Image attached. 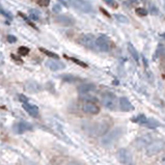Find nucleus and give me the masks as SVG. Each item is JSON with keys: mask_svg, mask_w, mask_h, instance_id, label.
Listing matches in <instances>:
<instances>
[{"mask_svg": "<svg viewBox=\"0 0 165 165\" xmlns=\"http://www.w3.org/2000/svg\"><path fill=\"white\" fill-rule=\"evenodd\" d=\"M123 135V129L122 128H115V129L111 130L110 132H107L104 136L101 138V144L104 147H110L115 141H117Z\"/></svg>", "mask_w": 165, "mask_h": 165, "instance_id": "nucleus-1", "label": "nucleus"}, {"mask_svg": "<svg viewBox=\"0 0 165 165\" xmlns=\"http://www.w3.org/2000/svg\"><path fill=\"white\" fill-rule=\"evenodd\" d=\"M109 129V123L107 120H100L94 123L89 128V134L93 136H104Z\"/></svg>", "mask_w": 165, "mask_h": 165, "instance_id": "nucleus-2", "label": "nucleus"}, {"mask_svg": "<svg viewBox=\"0 0 165 165\" xmlns=\"http://www.w3.org/2000/svg\"><path fill=\"white\" fill-rule=\"evenodd\" d=\"M101 102L109 110H116L118 105V99L112 93H104L102 94Z\"/></svg>", "mask_w": 165, "mask_h": 165, "instance_id": "nucleus-3", "label": "nucleus"}, {"mask_svg": "<svg viewBox=\"0 0 165 165\" xmlns=\"http://www.w3.org/2000/svg\"><path fill=\"white\" fill-rule=\"evenodd\" d=\"M96 41L97 38H94V35H91V33H83V35L79 36L77 42L85 48L94 49V48H96Z\"/></svg>", "mask_w": 165, "mask_h": 165, "instance_id": "nucleus-4", "label": "nucleus"}, {"mask_svg": "<svg viewBox=\"0 0 165 165\" xmlns=\"http://www.w3.org/2000/svg\"><path fill=\"white\" fill-rule=\"evenodd\" d=\"M69 3L74 7L75 9L81 12V13H91L93 6L86 0H69Z\"/></svg>", "mask_w": 165, "mask_h": 165, "instance_id": "nucleus-5", "label": "nucleus"}, {"mask_svg": "<svg viewBox=\"0 0 165 165\" xmlns=\"http://www.w3.org/2000/svg\"><path fill=\"white\" fill-rule=\"evenodd\" d=\"M117 159L124 165H133V156L130 151L126 149H120L117 151Z\"/></svg>", "mask_w": 165, "mask_h": 165, "instance_id": "nucleus-6", "label": "nucleus"}, {"mask_svg": "<svg viewBox=\"0 0 165 165\" xmlns=\"http://www.w3.org/2000/svg\"><path fill=\"white\" fill-rule=\"evenodd\" d=\"M165 147L164 141H153L151 142L147 147V156H155V155L159 154Z\"/></svg>", "mask_w": 165, "mask_h": 165, "instance_id": "nucleus-7", "label": "nucleus"}, {"mask_svg": "<svg viewBox=\"0 0 165 165\" xmlns=\"http://www.w3.org/2000/svg\"><path fill=\"white\" fill-rule=\"evenodd\" d=\"M96 49L101 52H108L110 50V40L105 35H101L96 41Z\"/></svg>", "mask_w": 165, "mask_h": 165, "instance_id": "nucleus-8", "label": "nucleus"}, {"mask_svg": "<svg viewBox=\"0 0 165 165\" xmlns=\"http://www.w3.org/2000/svg\"><path fill=\"white\" fill-rule=\"evenodd\" d=\"M82 110H83V112L87 113V114L96 115L100 112V107L94 102L85 101L82 104Z\"/></svg>", "mask_w": 165, "mask_h": 165, "instance_id": "nucleus-9", "label": "nucleus"}, {"mask_svg": "<svg viewBox=\"0 0 165 165\" xmlns=\"http://www.w3.org/2000/svg\"><path fill=\"white\" fill-rule=\"evenodd\" d=\"M46 67L48 69H50L51 71H54V72H57V71H61V70L65 69V64H64L62 61L58 59H49L46 61Z\"/></svg>", "mask_w": 165, "mask_h": 165, "instance_id": "nucleus-10", "label": "nucleus"}, {"mask_svg": "<svg viewBox=\"0 0 165 165\" xmlns=\"http://www.w3.org/2000/svg\"><path fill=\"white\" fill-rule=\"evenodd\" d=\"M118 107L120 110L125 111V112H129V111H132L134 109V106L129 101V99L126 98V97H120L118 99Z\"/></svg>", "mask_w": 165, "mask_h": 165, "instance_id": "nucleus-11", "label": "nucleus"}, {"mask_svg": "<svg viewBox=\"0 0 165 165\" xmlns=\"http://www.w3.org/2000/svg\"><path fill=\"white\" fill-rule=\"evenodd\" d=\"M55 22L62 26H73L75 24L74 19L70 16H67V15H59V16H56Z\"/></svg>", "mask_w": 165, "mask_h": 165, "instance_id": "nucleus-12", "label": "nucleus"}, {"mask_svg": "<svg viewBox=\"0 0 165 165\" xmlns=\"http://www.w3.org/2000/svg\"><path fill=\"white\" fill-rule=\"evenodd\" d=\"M14 130L17 134H23V133L32 130V125L27 122H20L15 125Z\"/></svg>", "mask_w": 165, "mask_h": 165, "instance_id": "nucleus-13", "label": "nucleus"}, {"mask_svg": "<svg viewBox=\"0 0 165 165\" xmlns=\"http://www.w3.org/2000/svg\"><path fill=\"white\" fill-rule=\"evenodd\" d=\"M23 109L28 113L29 115L32 116V117H36V116H38V113H40L38 106L32 105V104H29V103H24Z\"/></svg>", "mask_w": 165, "mask_h": 165, "instance_id": "nucleus-14", "label": "nucleus"}, {"mask_svg": "<svg viewBox=\"0 0 165 165\" xmlns=\"http://www.w3.org/2000/svg\"><path fill=\"white\" fill-rule=\"evenodd\" d=\"M78 93L80 94H91V91H96V85L93 83H83L78 86Z\"/></svg>", "mask_w": 165, "mask_h": 165, "instance_id": "nucleus-15", "label": "nucleus"}, {"mask_svg": "<svg viewBox=\"0 0 165 165\" xmlns=\"http://www.w3.org/2000/svg\"><path fill=\"white\" fill-rule=\"evenodd\" d=\"M151 142H152V138L145 135V136L138 138L135 144H136V147H138V149L141 150V149H144V147H147V145L151 144Z\"/></svg>", "mask_w": 165, "mask_h": 165, "instance_id": "nucleus-16", "label": "nucleus"}, {"mask_svg": "<svg viewBox=\"0 0 165 165\" xmlns=\"http://www.w3.org/2000/svg\"><path fill=\"white\" fill-rule=\"evenodd\" d=\"M26 91H29V93H32V94H36L38 91H40L41 89V86L38 85V83H36V82H29V83L26 84L25 86Z\"/></svg>", "mask_w": 165, "mask_h": 165, "instance_id": "nucleus-17", "label": "nucleus"}, {"mask_svg": "<svg viewBox=\"0 0 165 165\" xmlns=\"http://www.w3.org/2000/svg\"><path fill=\"white\" fill-rule=\"evenodd\" d=\"M128 50H129V52H130V54H131V56H132L133 58L135 59V61L138 62L139 61V54H138V52H137V50L134 48V46L132 45V44H128Z\"/></svg>", "mask_w": 165, "mask_h": 165, "instance_id": "nucleus-18", "label": "nucleus"}, {"mask_svg": "<svg viewBox=\"0 0 165 165\" xmlns=\"http://www.w3.org/2000/svg\"><path fill=\"white\" fill-rule=\"evenodd\" d=\"M145 127L147 128H151V129H155V128L159 127L160 126V123L158 122V120H156L155 118H149L147 117V123L144 124Z\"/></svg>", "mask_w": 165, "mask_h": 165, "instance_id": "nucleus-19", "label": "nucleus"}, {"mask_svg": "<svg viewBox=\"0 0 165 165\" xmlns=\"http://www.w3.org/2000/svg\"><path fill=\"white\" fill-rule=\"evenodd\" d=\"M147 117L144 114H139V115H137V116H135V117L132 118L133 123L139 124V125H142V126H144V124L147 123Z\"/></svg>", "mask_w": 165, "mask_h": 165, "instance_id": "nucleus-20", "label": "nucleus"}, {"mask_svg": "<svg viewBox=\"0 0 165 165\" xmlns=\"http://www.w3.org/2000/svg\"><path fill=\"white\" fill-rule=\"evenodd\" d=\"M40 51H42V52L44 53V54H46L47 56H49L51 57L52 59H58L59 58V56L56 54V53H54V52H51V51L49 50H47V49H45V48H40Z\"/></svg>", "mask_w": 165, "mask_h": 165, "instance_id": "nucleus-21", "label": "nucleus"}, {"mask_svg": "<svg viewBox=\"0 0 165 165\" xmlns=\"http://www.w3.org/2000/svg\"><path fill=\"white\" fill-rule=\"evenodd\" d=\"M64 57L65 58H68V59H70L71 61L73 62H75L76 64H78L80 65V67H82V68H87L88 65H87L85 62H83V61H81V60H79V59H77V58H74V57H69V56H67V55H64Z\"/></svg>", "mask_w": 165, "mask_h": 165, "instance_id": "nucleus-22", "label": "nucleus"}, {"mask_svg": "<svg viewBox=\"0 0 165 165\" xmlns=\"http://www.w3.org/2000/svg\"><path fill=\"white\" fill-rule=\"evenodd\" d=\"M29 18L35 21H38L40 19V13L36 9H30L29 11Z\"/></svg>", "mask_w": 165, "mask_h": 165, "instance_id": "nucleus-23", "label": "nucleus"}, {"mask_svg": "<svg viewBox=\"0 0 165 165\" xmlns=\"http://www.w3.org/2000/svg\"><path fill=\"white\" fill-rule=\"evenodd\" d=\"M135 13L139 17H145L147 15V11L145 8H142V7H137V8L135 9Z\"/></svg>", "mask_w": 165, "mask_h": 165, "instance_id": "nucleus-24", "label": "nucleus"}, {"mask_svg": "<svg viewBox=\"0 0 165 165\" xmlns=\"http://www.w3.org/2000/svg\"><path fill=\"white\" fill-rule=\"evenodd\" d=\"M103 1L105 2L107 5L112 7V8H117L118 7V3L115 1V0H103Z\"/></svg>", "mask_w": 165, "mask_h": 165, "instance_id": "nucleus-25", "label": "nucleus"}, {"mask_svg": "<svg viewBox=\"0 0 165 165\" xmlns=\"http://www.w3.org/2000/svg\"><path fill=\"white\" fill-rule=\"evenodd\" d=\"M18 52H19V54L22 55V56H25V55H27L29 53V49L27 47H23V46H22V47H20L18 49Z\"/></svg>", "mask_w": 165, "mask_h": 165, "instance_id": "nucleus-26", "label": "nucleus"}, {"mask_svg": "<svg viewBox=\"0 0 165 165\" xmlns=\"http://www.w3.org/2000/svg\"><path fill=\"white\" fill-rule=\"evenodd\" d=\"M115 18H116V20L122 22V23H128V22H129L128 18H126V17L123 16V15H115Z\"/></svg>", "mask_w": 165, "mask_h": 165, "instance_id": "nucleus-27", "label": "nucleus"}, {"mask_svg": "<svg viewBox=\"0 0 165 165\" xmlns=\"http://www.w3.org/2000/svg\"><path fill=\"white\" fill-rule=\"evenodd\" d=\"M36 3L42 7H47L50 4V0H38Z\"/></svg>", "mask_w": 165, "mask_h": 165, "instance_id": "nucleus-28", "label": "nucleus"}, {"mask_svg": "<svg viewBox=\"0 0 165 165\" xmlns=\"http://www.w3.org/2000/svg\"><path fill=\"white\" fill-rule=\"evenodd\" d=\"M19 15H20V16H21V18H23L24 20H25L26 22H27V23L29 24V25H30V26H32V27H35V26L32 24V22H31L30 20H29V19L27 18V17L25 16V15H24V14H22V13H19Z\"/></svg>", "mask_w": 165, "mask_h": 165, "instance_id": "nucleus-29", "label": "nucleus"}, {"mask_svg": "<svg viewBox=\"0 0 165 165\" xmlns=\"http://www.w3.org/2000/svg\"><path fill=\"white\" fill-rule=\"evenodd\" d=\"M7 41H8V43H16V41H17V38L16 36H14V35H7Z\"/></svg>", "mask_w": 165, "mask_h": 165, "instance_id": "nucleus-30", "label": "nucleus"}, {"mask_svg": "<svg viewBox=\"0 0 165 165\" xmlns=\"http://www.w3.org/2000/svg\"><path fill=\"white\" fill-rule=\"evenodd\" d=\"M19 98H20V101L22 102V103H28V99L26 98L25 96H23V94H20V96H19Z\"/></svg>", "mask_w": 165, "mask_h": 165, "instance_id": "nucleus-31", "label": "nucleus"}, {"mask_svg": "<svg viewBox=\"0 0 165 165\" xmlns=\"http://www.w3.org/2000/svg\"><path fill=\"white\" fill-rule=\"evenodd\" d=\"M159 162H160V165H165V155H163V156L160 158Z\"/></svg>", "mask_w": 165, "mask_h": 165, "instance_id": "nucleus-32", "label": "nucleus"}, {"mask_svg": "<svg viewBox=\"0 0 165 165\" xmlns=\"http://www.w3.org/2000/svg\"><path fill=\"white\" fill-rule=\"evenodd\" d=\"M65 165H80L78 162H75V161H72V162H69V163H67Z\"/></svg>", "mask_w": 165, "mask_h": 165, "instance_id": "nucleus-33", "label": "nucleus"}, {"mask_svg": "<svg viewBox=\"0 0 165 165\" xmlns=\"http://www.w3.org/2000/svg\"><path fill=\"white\" fill-rule=\"evenodd\" d=\"M101 12H102V13H103L104 15H105V16H106V17H110V15H109V14L107 13V12H106V11H105V9H103V8H101Z\"/></svg>", "mask_w": 165, "mask_h": 165, "instance_id": "nucleus-34", "label": "nucleus"}, {"mask_svg": "<svg viewBox=\"0 0 165 165\" xmlns=\"http://www.w3.org/2000/svg\"><path fill=\"white\" fill-rule=\"evenodd\" d=\"M53 9H54V12H60V5H55Z\"/></svg>", "mask_w": 165, "mask_h": 165, "instance_id": "nucleus-35", "label": "nucleus"}, {"mask_svg": "<svg viewBox=\"0 0 165 165\" xmlns=\"http://www.w3.org/2000/svg\"><path fill=\"white\" fill-rule=\"evenodd\" d=\"M162 53H163V54L165 55V47L163 48V49H162Z\"/></svg>", "mask_w": 165, "mask_h": 165, "instance_id": "nucleus-36", "label": "nucleus"}, {"mask_svg": "<svg viewBox=\"0 0 165 165\" xmlns=\"http://www.w3.org/2000/svg\"><path fill=\"white\" fill-rule=\"evenodd\" d=\"M162 36H163V38H165V33H163V35H162Z\"/></svg>", "mask_w": 165, "mask_h": 165, "instance_id": "nucleus-37", "label": "nucleus"}]
</instances>
